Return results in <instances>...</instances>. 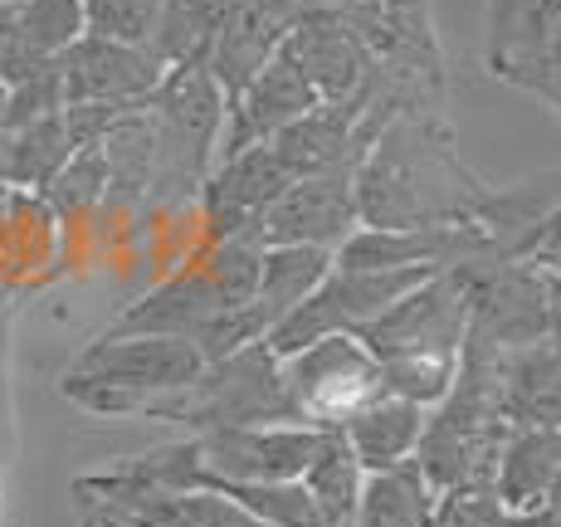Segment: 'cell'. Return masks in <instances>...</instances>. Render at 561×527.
Wrapping results in <instances>:
<instances>
[{
    "label": "cell",
    "mask_w": 561,
    "mask_h": 527,
    "mask_svg": "<svg viewBox=\"0 0 561 527\" xmlns=\"http://www.w3.org/2000/svg\"><path fill=\"white\" fill-rule=\"evenodd\" d=\"M225 10H230V0H167L152 39H147L152 59L167 73L191 69V64H210V49L225 25Z\"/></svg>",
    "instance_id": "19"
},
{
    "label": "cell",
    "mask_w": 561,
    "mask_h": 527,
    "mask_svg": "<svg viewBox=\"0 0 561 527\" xmlns=\"http://www.w3.org/2000/svg\"><path fill=\"white\" fill-rule=\"evenodd\" d=\"M157 127V191L152 206H181L201 196L210 181L225 142V117H230V93L210 73V64L167 73V83L147 103Z\"/></svg>",
    "instance_id": "2"
},
{
    "label": "cell",
    "mask_w": 561,
    "mask_h": 527,
    "mask_svg": "<svg viewBox=\"0 0 561 527\" xmlns=\"http://www.w3.org/2000/svg\"><path fill=\"white\" fill-rule=\"evenodd\" d=\"M45 201L59 215H89L113 201V171H107V157H103V142L99 147H83L73 152V161L49 181Z\"/></svg>",
    "instance_id": "24"
},
{
    "label": "cell",
    "mask_w": 561,
    "mask_h": 527,
    "mask_svg": "<svg viewBox=\"0 0 561 527\" xmlns=\"http://www.w3.org/2000/svg\"><path fill=\"white\" fill-rule=\"evenodd\" d=\"M103 157L113 171V201H152L157 191V127L152 113L133 107L103 137Z\"/></svg>",
    "instance_id": "21"
},
{
    "label": "cell",
    "mask_w": 561,
    "mask_h": 527,
    "mask_svg": "<svg viewBox=\"0 0 561 527\" xmlns=\"http://www.w3.org/2000/svg\"><path fill=\"white\" fill-rule=\"evenodd\" d=\"M318 89L308 83V73L288 59L284 49L264 64V69L250 79V89H240L230 99V117H225V142L220 157H234L244 147L274 142L284 127H294L298 117H308L318 107Z\"/></svg>",
    "instance_id": "10"
},
{
    "label": "cell",
    "mask_w": 561,
    "mask_h": 527,
    "mask_svg": "<svg viewBox=\"0 0 561 527\" xmlns=\"http://www.w3.org/2000/svg\"><path fill=\"white\" fill-rule=\"evenodd\" d=\"M435 508H439V489L410 459L401 469L366 474L357 523L352 527H435Z\"/></svg>",
    "instance_id": "18"
},
{
    "label": "cell",
    "mask_w": 561,
    "mask_h": 527,
    "mask_svg": "<svg viewBox=\"0 0 561 527\" xmlns=\"http://www.w3.org/2000/svg\"><path fill=\"white\" fill-rule=\"evenodd\" d=\"M362 230V167L304 176L274 201L254 240L259 244H318L337 254Z\"/></svg>",
    "instance_id": "6"
},
{
    "label": "cell",
    "mask_w": 561,
    "mask_h": 527,
    "mask_svg": "<svg viewBox=\"0 0 561 527\" xmlns=\"http://www.w3.org/2000/svg\"><path fill=\"white\" fill-rule=\"evenodd\" d=\"M357 117H362V99L318 103L308 117H298L294 127H284L274 137V152L284 157L294 181L322 176V171H337V167H357V157H352V147H357Z\"/></svg>",
    "instance_id": "14"
},
{
    "label": "cell",
    "mask_w": 561,
    "mask_h": 527,
    "mask_svg": "<svg viewBox=\"0 0 561 527\" xmlns=\"http://www.w3.org/2000/svg\"><path fill=\"white\" fill-rule=\"evenodd\" d=\"M210 367L191 337H123L103 332L64 376V396L93 415H133L181 396Z\"/></svg>",
    "instance_id": "1"
},
{
    "label": "cell",
    "mask_w": 561,
    "mask_h": 527,
    "mask_svg": "<svg viewBox=\"0 0 561 527\" xmlns=\"http://www.w3.org/2000/svg\"><path fill=\"white\" fill-rule=\"evenodd\" d=\"M15 10L45 59H64L89 35V0H20Z\"/></svg>",
    "instance_id": "25"
},
{
    "label": "cell",
    "mask_w": 561,
    "mask_h": 527,
    "mask_svg": "<svg viewBox=\"0 0 561 527\" xmlns=\"http://www.w3.org/2000/svg\"><path fill=\"white\" fill-rule=\"evenodd\" d=\"M430 429V411L401 396H376L371 405H362L347 425L342 439L352 445V455L362 459L366 474H381V469H401L420 455V439Z\"/></svg>",
    "instance_id": "13"
},
{
    "label": "cell",
    "mask_w": 561,
    "mask_h": 527,
    "mask_svg": "<svg viewBox=\"0 0 561 527\" xmlns=\"http://www.w3.org/2000/svg\"><path fill=\"white\" fill-rule=\"evenodd\" d=\"M435 527H508V508L499 489H455L439 493Z\"/></svg>",
    "instance_id": "28"
},
{
    "label": "cell",
    "mask_w": 561,
    "mask_h": 527,
    "mask_svg": "<svg viewBox=\"0 0 561 527\" xmlns=\"http://www.w3.org/2000/svg\"><path fill=\"white\" fill-rule=\"evenodd\" d=\"M298 15H304V0H230L220 39L210 49V73L230 99L250 89L254 73L284 49Z\"/></svg>",
    "instance_id": "11"
},
{
    "label": "cell",
    "mask_w": 561,
    "mask_h": 527,
    "mask_svg": "<svg viewBox=\"0 0 561 527\" xmlns=\"http://www.w3.org/2000/svg\"><path fill=\"white\" fill-rule=\"evenodd\" d=\"M64 93L69 103H113V107H142L167 83V69L142 45H117L103 35H83L79 45L59 59Z\"/></svg>",
    "instance_id": "9"
},
{
    "label": "cell",
    "mask_w": 561,
    "mask_h": 527,
    "mask_svg": "<svg viewBox=\"0 0 561 527\" xmlns=\"http://www.w3.org/2000/svg\"><path fill=\"white\" fill-rule=\"evenodd\" d=\"M304 5H308V0H304Z\"/></svg>",
    "instance_id": "33"
},
{
    "label": "cell",
    "mask_w": 561,
    "mask_h": 527,
    "mask_svg": "<svg viewBox=\"0 0 561 527\" xmlns=\"http://www.w3.org/2000/svg\"><path fill=\"white\" fill-rule=\"evenodd\" d=\"M294 186V171L274 152V142L244 147L234 157H220L201 191V215L210 240H240V234H259L264 215L274 201Z\"/></svg>",
    "instance_id": "7"
},
{
    "label": "cell",
    "mask_w": 561,
    "mask_h": 527,
    "mask_svg": "<svg viewBox=\"0 0 561 527\" xmlns=\"http://www.w3.org/2000/svg\"><path fill=\"white\" fill-rule=\"evenodd\" d=\"M0 142H5V89H0Z\"/></svg>",
    "instance_id": "31"
},
{
    "label": "cell",
    "mask_w": 561,
    "mask_h": 527,
    "mask_svg": "<svg viewBox=\"0 0 561 527\" xmlns=\"http://www.w3.org/2000/svg\"><path fill=\"white\" fill-rule=\"evenodd\" d=\"M147 415L205 429H240V425H304L294 411V396L284 381V357L268 342L234 352L225 362H210L181 396L152 405Z\"/></svg>",
    "instance_id": "3"
},
{
    "label": "cell",
    "mask_w": 561,
    "mask_h": 527,
    "mask_svg": "<svg viewBox=\"0 0 561 527\" xmlns=\"http://www.w3.org/2000/svg\"><path fill=\"white\" fill-rule=\"evenodd\" d=\"M161 5L167 0H89V35L147 49V39H152L161 20Z\"/></svg>",
    "instance_id": "27"
},
{
    "label": "cell",
    "mask_w": 561,
    "mask_h": 527,
    "mask_svg": "<svg viewBox=\"0 0 561 527\" xmlns=\"http://www.w3.org/2000/svg\"><path fill=\"white\" fill-rule=\"evenodd\" d=\"M39 64H49V59L35 49L30 30L20 25V10L15 5L0 10V89H15V83L30 79Z\"/></svg>",
    "instance_id": "29"
},
{
    "label": "cell",
    "mask_w": 561,
    "mask_h": 527,
    "mask_svg": "<svg viewBox=\"0 0 561 527\" xmlns=\"http://www.w3.org/2000/svg\"><path fill=\"white\" fill-rule=\"evenodd\" d=\"M473 313V294L459 274L439 268L435 278H425L420 288H410L401 303L386 318H376L371 328H362L357 337L376 357H459L463 328Z\"/></svg>",
    "instance_id": "5"
},
{
    "label": "cell",
    "mask_w": 561,
    "mask_h": 527,
    "mask_svg": "<svg viewBox=\"0 0 561 527\" xmlns=\"http://www.w3.org/2000/svg\"><path fill=\"white\" fill-rule=\"evenodd\" d=\"M561 25V0H499L493 10V64L499 73L533 69Z\"/></svg>",
    "instance_id": "22"
},
{
    "label": "cell",
    "mask_w": 561,
    "mask_h": 527,
    "mask_svg": "<svg viewBox=\"0 0 561 527\" xmlns=\"http://www.w3.org/2000/svg\"><path fill=\"white\" fill-rule=\"evenodd\" d=\"M533 69H547V79H537V89H542V93H547V99H552V103H561V25H557L552 45L542 49V59H537Z\"/></svg>",
    "instance_id": "30"
},
{
    "label": "cell",
    "mask_w": 561,
    "mask_h": 527,
    "mask_svg": "<svg viewBox=\"0 0 561 527\" xmlns=\"http://www.w3.org/2000/svg\"><path fill=\"white\" fill-rule=\"evenodd\" d=\"M220 313H230V298L215 288V278L205 268H186V274L157 284L152 294H142L137 303L123 308V318L107 332L123 337H196Z\"/></svg>",
    "instance_id": "12"
},
{
    "label": "cell",
    "mask_w": 561,
    "mask_h": 527,
    "mask_svg": "<svg viewBox=\"0 0 561 527\" xmlns=\"http://www.w3.org/2000/svg\"><path fill=\"white\" fill-rule=\"evenodd\" d=\"M332 268H337V254L318 244H264V274L254 294V313L264 318V328L274 332L284 318H294L328 284Z\"/></svg>",
    "instance_id": "15"
},
{
    "label": "cell",
    "mask_w": 561,
    "mask_h": 527,
    "mask_svg": "<svg viewBox=\"0 0 561 527\" xmlns=\"http://www.w3.org/2000/svg\"><path fill=\"white\" fill-rule=\"evenodd\" d=\"M10 5H20V0H0V10H10Z\"/></svg>",
    "instance_id": "32"
},
{
    "label": "cell",
    "mask_w": 561,
    "mask_h": 527,
    "mask_svg": "<svg viewBox=\"0 0 561 527\" xmlns=\"http://www.w3.org/2000/svg\"><path fill=\"white\" fill-rule=\"evenodd\" d=\"M79 142L69 133V113L39 117L30 127H15L0 142V186H25V191H49V181L73 161Z\"/></svg>",
    "instance_id": "17"
},
{
    "label": "cell",
    "mask_w": 561,
    "mask_h": 527,
    "mask_svg": "<svg viewBox=\"0 0 561 527\" xmlns=\"http://www.w3.org/2000/svg\"><path fill=\"white\" fill-rule=\"evenodd\" d=\"M284 381L294 396V411L304 425L342 429L362 405L386 396L381 357L357 337V332H337L304 347L298 357L284 362Z\"/></svg>",
    "instance_id": "4"
},
{
    "label": "cell",
    "mask_w": 561,
    "mask_h": 527,
    "mask_svg": "<svg viewBox=\"0 0 561 527\" xmlns=\"http://www.w3.org/2000/svg\"><path fill=\"white\" fill-rule=\"evenodd\" d=\"M284 54L308 73L322 103L362 99L366 73H371V49H366L362 30L332 5H304V15L294 20L284 39Z\"/></svg>",
    "instance_id": "8"
},
{
    "label": "cell",
    "mask_w": 561,
    "mask_h": 527,
    "mask_svg": "<svg viewBox=\"0 0 561 527\" xmlns=\"http://www.w3.org/2000/svg\"><path fill=\"white\" fill-rule=\"evenodd\" d=\"M503 411L517 429H561V352L503 362Z\"/></svg>",
    "instance_id": "20"
},
{
    "label": "cell",
    "mask_w": 561,
    "mask_h": 527,
    "mask_svg": "<svg viewBox=\"0 0 561 527\" xmlns=\"http://www.w3.org/2000/svg\"><path fill=\"white\" fill-rule=\"evenodd\" d=\"M64 107H69L64 69H59V59H49V64H39L30 79H20L15 89H5V133L39 123V117H54V113H64Z\"/></svg>",
    "instance_id": "26"
},
{
    "label": "cell",
    "mask_w": 561,
    "mask_h": 527,
    "mask_svg": "<svg viewBox=\"0 0 561 527\" xmlns=\"http://www.w3.org/2000/svg\"><path fill=\"white\" fill-rule=\"evenodd\" d=\"M557 483H561V429H517L499 459V479H493L503 508L508 513L542 508Z\"/></svg>",
    "instance_id": "16"
},
{
    "label": "cell",
    "mask_w": 561,
    "mask_h": 527,
    "mask_svg": "<svg viewBox=\"0 0 561 527\" xmlns=\"http://www.w3.org/2000/svg\"><path fill=\"white\" fill-rule=\"evenodd\" d=\"M304 483H308L312 503H318V513H322V523L328 527H352L357 523L366 469H362V459L352 455L347 439H342V429H328V439H322L318 459L308 465Z\"/></svg>",
    "instance_id": "23"
}]
</instances>
